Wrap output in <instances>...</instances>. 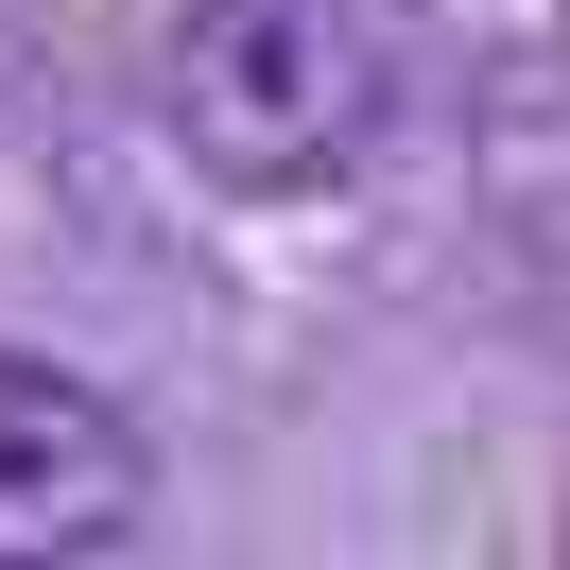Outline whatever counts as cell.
Instances as JSON below:
<instances>
[{
  "label": "cell",
  "instance_id": "6da1fadb",
  "mask_svg": "<svg viewBox=\"0 0 570 570\" xmlns=\"http://www.w3.org/2000/svg\"><path fill=\"white\" fill-rule=\"evenodd\" d=\"M397 87H415L397 0H190L156 105H174V156L208 190L277 208V190H346L397 139Z\"/></svg>",
  "mask_w": 570,
  "mask_h": 570
},
{
  "label": "cell",
  "instance_id": "7a4b0ae2",
  "mask_svg": "<svg viewBox=\"0 0 570 570\" xmlns=\"http://www.w3.org/2000/svg\"><path fill=\"white\" fill-rule=\"evenodd\" d=\"M156 501V450L87 363L0 346V570H105Z\"/></svg>",
  "mask_w": 570,
  "mask_h": 570
}]
</instances>
